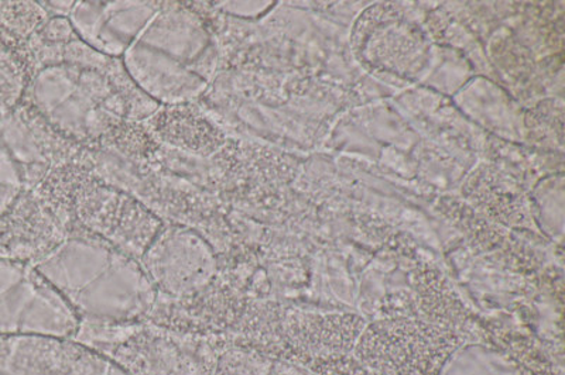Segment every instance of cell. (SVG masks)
Wrapping results in <instances>:
<instances>
[{"mask_svg": "<svg viewBox=\"0 0 565 375\" xmlns=\"http://www.w3.org/2000/svg\"><path fill=\"white\" fill-rule=\"evenodd\" d=\"M122 58L126 74L141 94L158 105H181L209 89L220 57L203 19L168 3L161 4Z\"/></svg>", "mask_w": 565, "mask_h": 375, "instance_id": "6da1fadb", "label": "cell"}, {"mask_svg": "<svg viewBox=\"0 0 565 375\" xmlns=\"http://www.w3.org/2000/svg\"><path fill=\"white\" fill-rule=\"evenodd\" d=\"M33 266L90 322L132 321L154 301L153 283L139 262L104 242H63Z\"/></svg>", "mask_w": 565, "mask_h": 375, "instance_id": "7a4b0ae2", "label": "cell"}, {"mask_svg": "<svg viewBox=\"0 0 565 375\" xmlns=\"http://www.w3.org/2000/svg\"><path fill=\"white\" fill-rule=\"evenodd\" d=\"M30 104L55 129L90 139L128 118V100L108 74L77 60L47 65L28 86Z\"/></svg>", "mask_w": 565, "mask_h": 375, "instance_id": "3957f363", "label": "cell"}, {"mask_svg": "<svg viewBox=\"0 0 565 375\" xmlns=\"http://www.w3.org/2000/svg\"><path fill=\"white\" fill-rule=\"evenodd\" d=\"M81 319L29 262L0 260V336L74 338Z\"/></svg>", "mask_w": 565, "mask_h": 375, "instance_id": "277c9868", "label": "cell"}, {"mask_svg": "<svg viewBox=\"0 0 565 375\" xmlns=\"http://www.w3.org/2000/svg\"><path fill=\"white\" fill-rule=\"evenodd\" d=\"M97 350L128 375H212L214 349L170 332L132 331L118 343L106 342Z\"/></svg>", "mask_w": 565, "mask_h": 375, "instance_id": "5b68a950", "label": "cell"}, {"mask_svg": "<svg viewBox=\"0 0 565 375\" xmlns=\"http://www.w3.org/2000/svg\"><path fill=\"white\" fill-rule=\"evenodd\" d=\"M140 262L153 287L171 297L200 291L209 286L216 271L209 243L199 233L179 226L159 231Z\"/></svg>", "mask_w": 565, "mask_h": 375, "instance_id": "8992f818", "label": "cell"}, {"mask_svg": "<svg viewBox=\"0 0 565 375\" xmlns=\"http://www.w3.org/2000/svg\"><path fill=\"white\" fill-rule=\"evenodd\" d=\"M0 375H128L73 338L0 336Z\"/></svg>", "mask_w": 565, "mask_h": 375, "instance_id": "52a82bcc", "label": "cell"}, {"mask_svg": "<svg viewBox=\"0 0 565 375\" xmlns=\"http://www.w3.org/2000/svg\"><path fill=\"white\" fill-rule=\"evenodd\" d=\"M158 2H74L68 13L71 29L93 52L105 57H124L150 20Z\"/></svg>", "mask_w": 565, "mask_h": 375, "instance_id": "ba28073f", "label": "cell"}, {"mask_svg": "<svg viewBox=\"0 0 565 375\" xmlns=\"http://www.w3.org/2000/svg\"><path fill=\"white\" fill-rule=\"evenodd\" d=\"M53 240L49 237L47 212L24 191L0 216V260L35 265L54 250Z\"/></svg>", "mask_w": 565, "mask_h": 375, "instance_id": "9c48e42d", "label": "cell"}, {"mask_svg": "<svg viewBox=\"0 0 565 375\" xmlns=\"http://www.w3.org/2000/svg\"><path fill=\"white\" fill-rule=\"evenodd\" d=\"M29 79L24 61L0 42V116L9 115L22 105Z\"/></svg>", "mask_w": 565, "mask_h": 375, "instance_id": "30bf717a", "label": "cell"}, {"mask_svg": "<svg viewBox=\"0 0 565 375\" xmlns=\"http://www.w3.org/2000/svg\"><path fill=\"white\" fill-rule=\"evenodd\" d=\"M24 191V181L17 161L0 141V216L7 214Z\"/></svg>", "mask_w": 565, "mask_h": 375, "instance_id": "8fae6325", "label": "cell"}, {"mask_svg": "<svg viewBox=\"0 0 565 375\" xmlns=\"http://www.w3.org/2000/svg\"><path fill=\"white\" fill-rule=\"evenodd\" d=\"M2 119H3L2 116H0V121H2Z\"/></svg>", "mask_w": 565, "mask_h": 375, "instance_id": "7c38bea8", "label": "cell"}]
</instances>
